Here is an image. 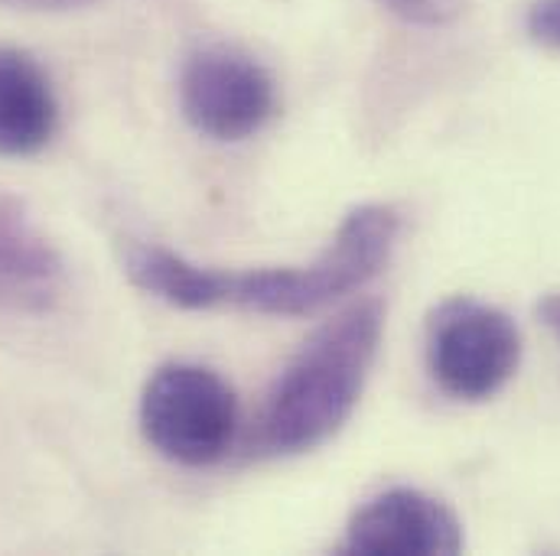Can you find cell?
Instances as JSON below:
<instances>
[{"label": "cell", "mask_w": 560, "mask_h": 556, "mask_svg": "<svg viewBox=\"0 0 560 556\" xmlns=\"http://www.w3.org/2000/svg\"><path fill=\"white\" fill-rule=\"evenodd\" d=\"M401 218L388 205H362L346 215L329 248L300 268L225 274L199 268L166 248L131 245L125 271L143 293L179 309L238 306L268 316H306L365 286L388 264Z\"/></svg>", "instance_id": "cell-1"}, {"label": "cell", "mask_w": 560, "mask_h": 556, "mask_svg": "<svg viewBox=\"0 0 560 556\" xmlns=\"http://www.w3.org/2000/svg\"><path fill=\"white\" fill-rule=\"evenodd\" d=\"M385 306L362 299L319 326L280 371L258 417V456H296L332 439L352 417L382 348Z\"/></svg>", "instance_id": "cell-2"}, {"label": "cell", "mask_w": 560, "mask_h": 556, "mask_svg": "<svg viewBox=\"0 0 560 556\" xmlns=\"http://www.w3.org/2000/svg\"><path fill=\"white\" fill-rule=\"evenodd\" d=\"M140 429L163 459L192 469L212 465L232 449L238 433L235 391L212 368L170 362L143 388Z\"/></svg>", "instance_id": "cell-3"}, {"label": "cell", "mask_w": 560, "mask_h": 556, "mask_svg": "<svg viewBox=\"0 0 560 556\" xmlns=\"http://www.w3.org/2000/svg\"><path fill=\"white\" fill-rule=\"evenodd\" d=\"M522 332L515 319L469 296L446 299L427 322V365L440 391L456 401H489L518 371Z\"/></svg>", "instance_id": "cell-4"}, {"label": "cell", "mask_w": 560, "mask_h": 556, "mask_svg": "<svg viewBox=\"0 0 560 556\" xmlns=\"http://www.w3.org/2000/svg\"><path fill=\"white\" fill-rule=\"evenodd\" d=\"M183 118L206 138H255L278 111L275 79L252 56L229 46L196 49L179 72Z\"/></svg>", "instance_id": "cell-5"}, {"label": "cell", "mask_w": 560, "mask_h": 556, "mask_svg": "<svg viewBox=\"0 0 560 556\" xmlns=\"http://www.w3.org/2000/svg\"><path fill=\"white\" fill-rule=\"evenodd\" d=\"M463 544V524L440 498L418 488H392L355 511L342 551L362 556H450L459 554Z\"/></svg>", "instance_id": "cell-6"}, {"label": "cell", "mask_w": 560, "mask_h": 556, "mask_svg": "<svg viewBox=\"0 0 560 556\" xmlns=\"http://www.w3.org/2000/svg\"><path fill=\"white\" fill-rule=\"evenodd\" d=\"M66 264L33 218L0 196V309L46 312L62 296Z\"/></svg>", "instance_id": "cell-7"}, {"label": "cell", "mask_w": 560, "mask_h": 556, "mask_svg": "<svg viewBox=\"0 0 560 556\" xmlns=\"http://www.w3.org/2000/svg\"><path fill=\"white\" fill-rule=\"evenodd\" d=\"M59 128V102L39 62L0 46V156H33Z\"/></svg>", "instance_id": "cell-8"}, {"label": "cell", "mask_w": 560, "mask_h": 556, "mask_svg": "<svg viewBox=\"0 0 560 556\" xmlns=\"http://www.w3.org/2000/svg\"><path fill=\"white\" fill-rule=\"evenodd\" d=\"M385 3L392 13H398L401 20L418 23V26L453 23L466 10V0H385Z\"/></svg>", "instance_id": "cell-9"}, {"label": "cell", "mask_w": 560, "mask_h": 556, "mask_svg": "<svg viewBox=\"0 0 560 556\" xmlns=\"http://www.w3.org/2000/svg\"><path fill=\"white\" fill-rule=\"evenodd\" d=\"M528 36L548 49H560V0H535L525 16Z\"/></svg>", "instance_id": "cell-10"}, {"label": "cell", "mask_w": 560, "mask_h": 556, "mask_svg": "<svg viewBox=\"0 0 560 556\" xmlns=\"http://www.w3.org/2000/svg\"><path fill=\"white\" fill-rule=\"evenodd\" d=\"M7 7H20V10H72V7H89L98 0H0Z\"/></svg>", "instance_id": "cell-11"}, {"label": "cell", "mask_w": 560, "mask_h": 556, "mask_svg": "<svg viewBox=\"0 0 560 556\" xmlns=\"http://www.w3.org/2000/svg\"><path fill=\"white\" fill-rule=\"evenodd\" d=\"M541 316H545V322L560 335V296H548L541 303Z\"/></svg>", "instance_id": "cell-12"}]
</instances>
